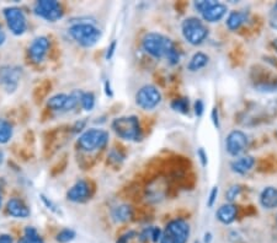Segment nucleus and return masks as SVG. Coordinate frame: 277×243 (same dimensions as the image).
Listing matches in <instances>:
<instances>
[{
	"label": "nucleus",
	"mask_w": 277,
	"mask_h": 243,
	"mask_svg": "<svg viewBox=\"0 0 277 243\" xmlns=\"http://www.w3.org/2000/svg\"><path fill=\"white\" fill-rule=\"evenodd\" d=\"M51 48V41L47 36H38L29 46V58L33 63L39 64L44 60Z\"/></svg>",
	"instance_id": "13"
},
{
	"label": "nucleus",
	"mask_w": 277,
	"mask_h": 243,
	"mask_svg": "<svg viewBox=\"0 0 277 243\" xmlns=\"http://www.w3.org/2000/svg\"><path fill=\"white\" fill-rule=\"evenodd\" d=\"M247 20L248 13H245V11H232L229 15H228L225 25H227V27L230 31H237L247 22Z\"/></svg>",
	"instance_id": "20"
},
{
	"label": "nucleus",
	"mask_w": 277,
	"mask_h": 243,
	"mask_svg": "<svg viewBox=\"0 0 277 243\" xmlns=\"http://www.w3.org/2000/svg\"><path fill=\"white\" fill-rule=\"evenodd\" d=\"M142 47L144 52L148 53L153 58L166 59L169 53L172 50V48L175 47V44L172 43L170 38L162 35V33L149 32L142 39Z\"/></svg>",
	"instance_id": "3"
},
{
	"label": "nucleus",
	"mask_w": 277,
	"mask_h": 243,
	"mask_svg": "<svg viewBox=\"0 0 277 243\" xmlns=\"http://www.w3.org/2000/svg\"><path fill=\"white\" fill-rule=\"evenodd\" d=\"M162 102V94L154 85H144L135 94V103L144 111H152Z\"/></svg>",
	"instance_id": "10"
},
{
	"label": "nucleus",
	"mask_w": 277,
	"mask_h": 243,
	"mask_svg": "<svg viewBox=\"0 0 277 243\" xmlns=\"http://www.w3.org/2000/svg\"><path fill=\"white\" fill-rule=\"evenodd\" d=\"M105 94L106 96H109V97H112V96H114V91H112L111 89V83H110L109 80L105 81Z\"/></svg>",
	"instance_id": "41"
},
{
	"label": "nucleus",
	"mask_w": 277,
	"mask_h": 243,
	"mask_svg": "<svg viewBox=\"0 0 277 243\" xmlns=\"http://www.w3.org/2000/svg\"><path fill=\"white\" fill-rule=\"evenodd\" d=\"M80 106L83 107L84 111H93L95 107V95L93 92H83L80 100Z\"/></svg>",
	"instance_id": "27"
},
{
	"label": "nucleus",
	"mask_w": 277,
	"mask_h": 243,
	"mask_svg": "<svg viewBox=\"0 0 277 243\" xmlns=\"http://www.w3.org/2000/svg\"><path fill=\"white\" fill-rule=\"evenodd\" d=\"M3 160H4V152L0 151V165L3 163Z\"/></svg>",
	"instance_id": "44"
},
{
	"label": "nucleus",
	"mask_w": 277,
	"mask_h": 243,
	"mask_svg": "<svg viewBox=\"0 0 277 243\" xmlns=\"http://www.w3.org/2000/svg\"><path fill=\"white\" fill-rule=\"evenodd\" d=\"M93 196V188L85 179H79L67 192V199L72 203H85Z\"/></svg>",
	"instance_id": "14"
},
{
	"label": "nucleus",
	"mask_w": 277,
	"mask_h": 243,
	"mask_svg": "<svg viewBox=\"0 0 277 243\" xmlns=\"http://www.w3.org/2000/svg\"><path fill=\"white\" fill-rule=\"evenodd\" d=\"M255 165V159L253 156H240L230 163L232 171L238 174H245Z\"/></svg>",
	"instance_id": "17"
},
{
	"label": "nucleus",
	"mask_w": 277,
	"mask_h": 243,
	"mask_svg": "<svg viewBox=\"0 0 277 243\" xmlns=\"http://www.w3.org/2000/svg\"><path fill=\"white\" fill-rule=\"evenodd\" d=\"M197 156H199V159L201 161V165H202L203 167H206L208 163V156H207V152L205 151V149L200 148L199 151H197Z\"/></svg>",
	"instance_id": "37"
},
{
	"label": "nucleus",
	"mask_w": 277,
	"mask_h": 243,
	"mask_svg": "<svg viewBox=\"0 0 277 243\" xmlns=\"http://www.w3.org/2000/svg\"><path fill=\"white\" fill-rule=\"evenodd\" d=\"M237 214H238L237 206L232 204V203H227V204H223L222 206H219L216 215L217 219H218L222 224L229 225L237 219Z\"/></svg>",
	"instance_id": "16"
},
{
	"label": "nucleus",
	"mask_w": 277,
	"mask_h": 243,
	"mask_svg": "<svg viewBox=\"0 0 277 243\" xmlns=\"http://www.w3.org/2000/svg\"><path fill=\"white\" fill-rule=\"evenodd\" d=\"M135 236H137V233H135L134 231H128V232L122 234V236L117 239V243H128Z\"/></svg>",
	"instance_id": "38"
},
{
	"label": "nucleus",
	"mask_w": 277,
	"mask_h": 243,
	"mask_svg": "<svg viewBox=\"0 0 277 243\" xmlns=\"http://www.w3.org/2000/svg\"><path fill=\"white\" fill-rule=\"evenodd\" d=\"M67 94H56L53 96H51L50 98L47 100V108H50L51 111H62L63 112L64 104L67 102Z\"/></svg>",
	"instance_id": "22"
},
{
	"label": "nucleus",
	"mask_w": 277,
	"mask_h": 243,
	"mask_svg": "<svg viewBox=\"0 0 277 243\" xmlns=\"http://www.w3.org/2000/svg\"><path fill=\"white\" fill-rule=\"evenodd\" d=\"M14 135V127L9 120L0 118V144H8Z\"/></svg>",
	"instance_id": "23"
},
{
	"label": "nucleus",
	"mask_w": 277,
	"mask_h": 243,
	"mask_svg": "<svg viewBox=\"0 0 277 243\" xmlns=\"http://www.w3.org/2000/svg\"><path fill=\"white\" fill-rule=\"evenodd\" d=\"M109 132L100 128H90L79 135L77 146L84 152H93L105 149L109 144Z\"/></svg>",
	"instance_id": "4"
},
{
	"label": "nucleus",
	"mask_w": 277,
	"mask_h": 243,
	"mask_svg": "<svg viewBox=\"0 0 277 243\" xmlns=\"http://www.w3.org/2000/svg\"><path fill=\"white\" fill-rule=\"evenodd\" d=\"M272 47L275 48V50L277 52V39H273L272 41Z\"/></svg>",
	"instance_id": "45"
},
{
	"label": "nucleus",
	"mask_w": 277,
	"mask_h": 243,
	"mask_svg": "<svg viewBox=\"0 0 277 243\" xmlns=\"http://www.w3.org/2000/svg\"><path fill=\"white\" fill-rule=\"evenodd\" d=\"M211 118H212V122H213L214 127H216L217 129H219V114H218V109H217L216 107H214V108L212 109Z\"/></svg>",
	"instance_id": "39"
},
{
	"label": "nucleus",
	"mask_w": 277,
	"mask_h": 243,
	"mask_svg": "<svg viewBox=\"0 0 277 243\" xmlns=\"http://www.w3.org/2000/svg\"><path fill=\"white\" fill-rule=\"evenodd\" d=\"M162 233L163 231L160 230L159 227H155V226H152V236H151V241L154 243H158L162 238Z\"/></svg>",
	"instance_id": "33"
},
{
	"label": "nucleus",
	"mask_w": 277,
	"mask_h": 243,
	"mask_svg": "<svg viewBox=\"0 0 277 243\" xmlns=\"http://www.w3.org/2000/svg\"><path fill=\"white\" fill-rule=\"evenodd\" d=\"M170 106L175 112H179L181 113V114H188L189 108H190V106H189V100L185 97L175 98V100L170 103Z\"/></svg>",
	"instance_id": "26"
},
{
	"label": "nucleus",
	"mask_w": 277,
	"mask_h": 243,
	"mask_svg": "<svg viewBox=\"0 0 277 243\" xmlns=\"http://www.w3.org/2000/svg\"><path fill=\"white\" fill-rule=\"evenodd\" d=\"M151 236H152V226H149V227H146L142 232L140 233L138 238H140L141 242L144 243V242L151 241Z\"/></svg>",
	"instance_id": "32"
},
{
	"label": "nucleus",
	"mask_w": 277,
	"mask_h": 243,
	"mask_svg": "<svg viewBox=\"0 0 277 243\" xmlns=\"http://www.w3.org/2000/svg\"><path fill=\"white\" fill-rule=\"evenodd\" d=\"M190 236V226L182 219L171 220L165 226L159 243H186Z\"/></svg>",
	"instance_id": "6"
},
{
	"label": "nucleus",
	"mask_w": 277,
	"mask_h": 243,
	"mask_svg": "<svg viewBox=\"0 0 277 243\" xmlns=\"http://www.w3.org/2000/svg\"><path fill=\"white\" fill-rule=\"evenodd\" d=\"M260 204L262 208L276 209L277 208V188L275 187H266L262 189L260 194Z\"/></svg>",
	"instance_id": "18"
},
{
	"label": "nucleus",
	"mask_w": 277,
	"mask_h": 243,
	"mask_svg": "<svg viewBox=\"0 0 277 243\" xmlns=\"http://www.w3.org/2000/svg\"><path fill=\"white\" fill-rule=\"evenodd\" d=\"M133 216V209L131 205L121 204L116 206L111 210V217L115 222L122 224V222H127L132 219Z\"/></svg>",
	"instance_id": "19"
},
{
	"label": "nucleus",
	"mask_w": 277,
	"mask_h": 243,
	"mask_svg": "<svg viewBox=\"0 0 277 243\" xmlns=\"http://www.w3.org/2000/svg\"><path fill=\"white\" fill-rule=\"evenodd\" d=\"M181 32L186 42L192 46H200L208 37V30L203 21L197 18H188L182 21Z\"/></svg>",
	"instance_id": "5"
},
{
	"label": "nucleus",
	"mask_w": 277,
	"mask_h": 243,
	"mask_svg": "<svg viewBox=\"0 0 277 243\" xmlns=\"http://www.w3.org/2000/svg\"><path fill=\"white\" fill-rule=\"evenodd\" d=\"M83 92L81 90H73L67 97V102L64 104L63 112H69L72 109H74L78 104H80L81 96H83Z\"/></svg>",
	"instance_id": "24"
},
{
	"label": "nucleus",
	"mask_w": 277,
	"mask_h": 243,
	"mask_svg": "<svg viewBox=\"0 0 277 243\" xmlns=\"http://www.w3.org/2000/svg\"><path fill=\"white\" fill-rule=\"evenodd\" d=\"M268 24L272 28L277 30V3L273 5V8L270 11V15H268Z\"/></svg>",
	"instance_id": "31"
},
{
	"label": "nucleus",
	"mask_w": 277,
	"mask_h": 243,
	"mask_svg": "<svg viewBox=\"0 0 277 243\" xmlns=\"http://www.w3.org/2000/svg\"><path fill=\"white\" fill-rule=\"evenodd\" d=\"M24 241L25 243H44L43 239H42L41 234L38 233V231L36 230L32 226H27L24 231Z\"/></svg>",
	"instance_id": "25"
},
{
	"label": "nucleus",
	"mask_w": 277,
	"mask_h": 243,
	"mask_svg": "<svg viewBox=\"0 0 277 243\" xmlns=\"http://www.w3.org/2000/svg\"><path fill=\"white\" fill-rule=\"evenodd\" d=\"M195 243H200V242H195Z\"/></svg>",
	"instance_id": "48"
},
{
	"label": "nucleus",
	"mask_w": 277,
	"mask_h": 243,
	"mask_svg": "<svg viewBox=\"0 0 277 243\" xmlns=\"http://www.w3.org/2000/svg\"><path fill=\"white\" fill-rule=\"evenodd\" d=\"M75 236H77V233H75L74 230H72V228H63V230H61L57 233L56 239H57L58 243H69L75 238Z\"/></svg>",
	"instance_id": "28"
},
{
	"label": "nucleus",
	"mask_w": 277,
	"mask_h": 243,
	"mask_svg": "<svg viewBox=\"0 0 277 243\" xmlns=\"http://www.w3.org/2000/svg\"><path fill=\"white\" fill-rule=\"evenodd\" d=\"M5 41H7V33H5V31L3 30L2 25H0V47L5 43Z\"/></svg>",
	"instance_id": "42"
},
{
	"label": "nucleus",
	"mask_w": 277,
	"mask_h": 243,
	"mask_svg": "<svg viewBox=\"0 0 277 243\" xmlns=\"http://www.w3.org/2000/svg\"><path fill=\"white\" fill-rule=\"evenodd\" d=\"M194 109H195V114H196L197 117H201V115L203 114V112H205V103H203V101L199 98V100L195 102Z\"/></svg>",
	"instance_id": "36"
},
{
	"label": "nucleus",
	"mask_w": 277,
	"mask_h": 243,
	"mask_svg": "<svg viewBox=\"0 0 277 243\" xmlns=\"http://www.w3.org/2000/svg\"><path fill=\"white\" fill-rule=\"evenodd\" d=\"M217 197H218V187H213L212 188L210 197H208V200H207L208 208H212V206L214 205V203H216L217 200Z\"/></svg>",
	"instance_id": "34"
},
{
	"label": "nucleus",
	"mask_w": 277,
	"mask_h": 243,
	"mask_svg": "<svg viewBox=\"0 0 277 243\" xmlns=\"http://www.w3.org/2000/svg\"><path fill=\"white\" fill-rule=\"evenodd\" d=\"M7 26L14 36H22L27 31L29 24L25 13L18 7H8L3 9Z\"/></svg>",
	"instance_id": "7"
},
{
	"label": "nucleus",
	"mask_w": 277,
	"mask_h": 243,
	"mask_svg": "<svg viewBox=\"0 0 277 243\" xmlns=\"http://www.w3.org/2000/svg\"><path fill=\"white\" fill-rule=\"evenodd\" d=\"M3 205V194H2V189H0V209H2Z\"/></svg>",
	"instance_id": "46"
},
{
	"label": "nucleus",
	"mask_w": 277,
	"mask_h": 243,
	"mask_svg": "<svg viewBox=\"0 0 277 243\" xmlns=\"http://www.w3.org/2000/svg\"><path fill=\"white\" fill-rule=\"evenodd\" d=\"M0 243H14L13 237L8 233L0 234Z\"/></svg>",
	"instance_id": "40"
},
{
	"label": "nucleus",
	"mask_w": 277,
	"mask_h": 243,
	"mask_svg": "<svg viewBox=\"0 0 277 243\" xmlns=\"http://www.w3.org/2000/svg\"><path fill=\"white\" fill-rule=\"evenodd\" d=\"M33 14L48 22H57L63 18L64 9L56 0H38L33 5Z\"/></svg>",
	"instance_id": "9"
},
{
	"label": "nucleus",
	"mask_w": 277,
	"mask_h": 243,
	"mask_svg": "<svg viewBox=\"0 0 277 243\" xmlns=\"http://www.w3.org/2000/svg\"><path fill=\"white\" fill-rule=\"evenodd\" d=\"M116 48H117V41H116V39H114V41L111 42V43L109 44V47H107V50H106V55H105V58H106V60H110V59L112 58V56H114L115 54V50H116Z\"/></svg>",
	"instance_id": "35"
},
{
	"label": "nucleus",
	"mask_w": 277,
	"mask_h": 243,
	"mask_svg": "<svg viewBox=\"0 0 277 243\" xmlns=\"http://www.w3.org/2000/svg\"><path fill=\"white\" fill-rule=\"evenodd\" d=\"M22 76V68L19 66H4L0 68V86L7 94L18 90Z\"/></svg>",
	"instance_id": "11"
},
{
	"label": "nucleus",
	"mask_w": 277,
	"mask_h": 243,
	"mask_svg": "<svg viewBox=\"0 0 277 243\" xmlns=\"http://www.w3.org/2000/svg\"><path fill=\"white\" fill-rule=\"evenodd\" d=\"M68 35L74 39L79 46L84 48L94 47L103 37L100 28L87 22H78L72 25L68 28Z\"/></svg>",
	"instance_id": "2"
},
{
	"label": "nucleus",
	"mask_w": 277,
	"mask_h": 243,
	"mask_svg": "<svg viewBox=\"0 0 277 243\" xmlns=\"http://www.w3.org/2000/svg\"><path fill=\"white\" fill-rule=\"evenodd\" d=\"M18 243H25V241H24V238H21V239H20V241H19Z\"/></svg>",
	"instance_id": "47"
},
{
	"label": "nucleus",
	"mask_w": 277,
	"mask_h": 243,
	"mask_svg": "<svg viewBox=\"0 0 277 243\" xmlns=\"http://www.w3.org/2000/svg\"><path fill=\"white\" fill-rule=\"evenodd\" d=\"M111 129L120 139L127 141L142 140V128L140 119L135 115H123L115 118L111 123Z\"/></svg>",
	"instance_id": "1"
},
{
	"label": "nucleus",
	"mask_w": 277,
	"mask_h": 243,
	"mask_svg": "<svg viewBox=\"0 0 277 243\" xmlns=\"http://www.w3.org/2000/svg\"><path fill=\"white\" fill-rule=\"evenodd\" d=\"M7 213L15 219H27L31 211L24 200L19 199V198H11L7 203Z\"/></svg>",
	"instance_id": "15"
},
{
	"label": "nucleus",
	"mask_w": 277,
	"mask_h": 243,
	"mask_svg": "<svg viewBox=\"0 0 277 243\" xmlns=\"http://www.w3.org/2000/svg\"><path fill=\"white\" fill-rule=\"evenodd\" d=\"M194 7L202 16L205 21L218 22L227 15V7L220 3L213 2V0H201V2H195Z\"/></svg>",
	"instance_id": "8"
},
{
	"label": "nucleus",
	"mask_w": 277,
	"mask_h": 243,
	"mask_svg": "<svg viewBox=\"0 0 277 243\" xmlns=\"http://www.w3.org/2000/svg\"><path fill=\"white\" fill-rule=\"evenodd\" d=\"M39 198H41V200H42V202H43V204L47 206L48 210H51V211H52V213L61 215V214H62L61 209L58 208L57 204H56L55 202H52V200H51L50 198H47L46 196H44V194H39Z\"/></svg>",
	"instance_id": "30"
},
{
	"label": "nucleus",
	"mask_w": 277,
	"mask_h": 243,
	"mask_svg": "<svg viewBox=\"0 0 277 243\" xmlns=\"http://www.w3.org/2000/svg\"><path fill=\"white\" fill-rule=\"evenodd\" d=\"M211 241H212V233L211 232H206L205 237H203V242L211 243Z\"/></svg>",
	"instance_id": "43"
},
{
	"label": "nucleus",
	"mask_w": 277,
	"mask_h": 243,
	"mask_svg": "<svg viewBox=\"0 0 277 243\" xmlns=\"http://www.w3.org/2000/svg\"><path fill=\"white\" fill-rule=\"evenodd\" d=\"M249 146V138L244 132L232 131L225 139V150L232 156L242 155Z\"/></svg>",
	"instance_id": "12"
},
{
	"label": "nucleus",
	"mask_w": 277,
	"mask_h": 243,
	"mask_svg": "<svg viewBox=\"0 0 277 243\" xmlns=\"http://www.w3.org/2000/svg\"><path fill=\"white\" fill-rule=\"evenodd\" d=\"M208 55L205 54L202 52H197L195 53L194 55L191 56L190 62L188 64V69L190 72H199V70L205 68L208 64Z\"/></svg>",
	"instance_id": "21"
},
{
	"label": "nucleus",
	"mask_w": 277,
	"mask_h": 243,
	"mask_svg": "<svg viewBox=\"0 0 277 243\" xmlns=\"http://www.w3.org/2000/svg\"><path fill=\"white\" fill-rule=\"evenodd\" d=\"M242 189L243 188L240 185L230 186V187L227 189V192H225V199H227L229 203H233L234 200H236L237 198L240 196V193H242Z\"/></svg>",
	"instance_id": "29"
}]
</instances>
